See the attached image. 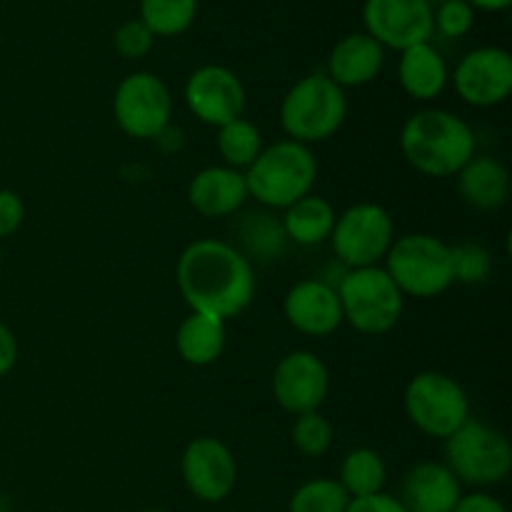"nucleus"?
Instances as JSON below:
<instances>
[{
	"mask_svg": "<svg viewBox=\"0 0 512 512\" xmlns=\"http://www.w3.org/2000/svg\"><path fill=\"white\" fill-rule=\"evenodd\" d=\"M348 110V95L340 85L325 73H310L280 100V128L295 143H323L343 128Z\"/></svg>",
	"mask_w": 512,
	"mask_h": 512,
	"instance_id": "obj_4",
	"label": "nucleus"
},
{
	"mask_svg": "<svg viewBox=\"0 0 512 512\" xmlns=\"http://www.w3.org/2000/svg\"><path fill=\"white\" fill-rule=\"evenodd\" d=\"M335 288L343 308V323L355 333L380 338L403 318L405 295L383 265L345 270Z\"/></svg>",
	"mask_w": 512,
	"mask_h": 512,
	"instance_id": "obj_6",
	"label": "nucleus"
},
{
	"mask_svg": "<svg viewBox=\"0 0 512 512\" xmlns=\"http://www.w3.org/2000/svg\"><path fill=\"white\" fill-rule=\"evenodd\" d=\"M473 10H485V13H500V10L510 8L512 0H468Z\"/></svg>",
	"mask_w": 512,
	"mask_h": 512,
	"instance_id": "obj_37",
	"label": "nucleus"
},
{
	"mask_svg": "<svg viewBox=\"0 0 512 512\" xmlns=\"http://www.w3.org/2000/svg\"><path fill=\"white\" fill-rule=\"evenodd\" d=\"M455 185L460 200L480 213L500 210L510 200V170L493 155L475 153L455 175Z\"/></svg>",
	"mask_w": 512,
	"mask_h": 512,
	"instance_id": "obj_20",
	"label": "nucleus"
},
{
	"mask_svg": "<svg viewBox=\"0 0 512 512\" xmlns=\"http://www.w3.org/2000/svg\"><path fill=\"white\" fill-rule=\"evenodd\" d=\"M138 512H165V510H158V508H145V510H138Z\"/></svg>",
	"mask_w": 512,
	"mask_h": 512,
	"instance_id": "obj_38",
	"label": "nucleus"
},
{
	"mask_svg": "<svg viewBox=\"0 0 512 512\" xmlns=\"http://www.w3.org/2000/svg\"><path fill=\"white\" fill-rule=\"evenodd\" d=\"M18 355V338H15V333L10 330V325H5L3 320H0V378H5V375L18 365Z\"/></svg>",
	"mask_w": 512,
	"mask_h": 512,
	"instance_id": "obj_36",
	"label": "nucleus"
},
{
	"mask_svg": "<svg viewBox=\"0 0 512 512\" xmlns=\"http://www.w3.org/2000/svg\"><path fill=\"white\" fill-rule=\"evenodd\" d=\"M183 98L193 118L215 130L243 118L248 108L243 80L225 65H200L193 70L185 80Z\"/></svg>",
	"mask_w": 512,
	"mask_h": 512,
	"instance_id": "obj_12",
	"label": "nucleus"
},
{
	"mask_svg": "<svg viewBox=\"0 0 512 512\" xmlns=\"http://www.w3.org/2000/svg\"><path fill=\"white\" fill-rule=\"evenodd\" d=\"M395 238L393 213L385 205L363 200L338 213L330 245L345 270H355L383 265Z\"/></svg>",
	"mask_w": 512,
	"mask_h": 512,
	"instance_id": "obj_9",
	"label": "nucleus"
},
{
	"mask_svg": "<svg viewBox=\"0 0 512 512\" xmlns=\"http://www.w3.org/2000/svg\"><path fill=\"white\" fill-rule=\"evenodd\" d=\"M403 408L415 430L438 440H448L473 418L463 385L440 370H423L408 380Z\"/></svg>",
	"mask_w": 512,
	"mask_h": 512,
	"instance_id": "obj_8",
	"label": "nucleus"
},
{
	"mask_svg": "<svg viewBox=\"0 0 512 512\" xmlns=\"http://www.w3.org/2000/svg\"><path fill=\"white\" fill-rule=\"evenodd\" d=\"M350 495L335 478H313L293 490L288 512H345Z\"/></svg>",
	"mask_w": 512,
	"mask_h": 512,
	"instance_id": "obj_28",
	"label": "nucleus"
},
{
	"mask_svg": "<svg viewBox=\"0 0 512 512\" xmlns=\"http://www.w3.org/2000/svg\"><path fill=\"white\" fill-rule=\"evenodd\" d=\"M228 345V323L203 313H188L175 330V350L193 368L218 363Z\"/></svg>",
	"mask_w": 512,
	"mask_h": 512,
	"instance_id": "obj_22",
	"label": "nucleus"
},
{
	"mask_svg": "<svg viewBox=\"0 0 512 512\" xmlns=\"http://www.w3.org/2000/svg\"><path fill=\"white\" fill-rule=\"evenodd\" d=\"M155 35L140 18H130L120 23L113 33V48L120 58L140 60L153 50Z\"/></svg>",
	"mask_w": 512,
	"mask_h": 512,
	"instance_id": "obj_32",
	"label": "nucleus"
},
{
	"mask_svg": "<svg viewBox=\"0 0 512 512\" xmlns=\"http://www.w3.org/2000/svg\"><path fill=\"white\" fill-rule=\"evenodd\" d=\"M463 495V485L438 460H423L403 475L400 505L405 512H453Z\"/></svg>",
	"mask_w": 512,
	"mask_h": 512,
	"instance_id": "obj_18",
	"label": "nucleus"
},
{
	"mask_svg": "<svg viewBox=\"0 0 512 512\" xmlns=\"http://www.w3.org/2000/svg\"><path fill=\"white\" fill-rule=\"evenodd\" d=\"M335 218H338V210L333 208V203L323 195L310 193L283 210L280 225H283L288 243L315 248V245L328 243Z\"/></svg>",
	"mask_w": 512,
	"mask_h": 512,
	"instance_id": "obj_23",
	"label": "nucleus"
},
{
	"mask_svg": "<svg viewBox=\"0 0 512 512\" xmlns=\"http://www.w3.org/2000/svg\"><path fill=\"white\" fill-rule=\"evenodd\" d=\"M215 148H218V155L223 158V165L245 173L255 163V158L263 153V133H260V128L253 120L243 115V118L218 128Z\"/></svg>",
	"mask_w": 512,
	"mask_h": 512,
	"instance_id": "obj_25",
	"label": "nucleus"
},
{
	"mask_svg": "<svg viewBox=\"0 0 512 512\" xmlns=\"http://www.w3.org/2000/svg\"><path fill=\"white\" fill-rule=\"evenodd\" d=\"M198 0H140V20L155 38H175L193 28Z\"/></svg>",
	"mask_w": 512,
	"mask_h": 512,
	"instance_id": "obj_27",
	"label": "nucleus"
},
{
	"mask_svg": "<svg viewBox=\"0 0 512 512\" xmlns=\"http://www.w3.org/2000/svg\"><path fill=\"white\" fill-rule=\"evenodd\" d=\"M248 185L240 170L228 165H208L188 183V203L203 218H233L248 203Z\"/></svg>",
	"mask_w": 512,
	"mask_h": 512,
	"instance_id": "obj_17",
	"label": "nucleus"
},
{
	"mask_svg": "<svg viewBox=\"0 0 512 512\" xmlns=\"http://www.w3.org/2000/svg\"><path fill=\"white\" fill-rule=\"evenodd\" d=\"M398 80L408 98L430 103L448 88L450 68L433 43H420L400 53Z\"/></svg>",
	"mask_w": 512,
	"mask_h": 512,
	"instance_id": "obj_21",
	"label": "nucleus"
},
{
	"mask_svg": "<svg viewBox=\"0 0 512 512\" xmlns=\"http://www.w3.org/2000/svg\"><path fill=\"white\" fill-rule=\"evenodd\" d=\"M175 283L190 313L223 323L243 315L258 290L253 263L238 245L218 238H198L185 245L175 263Z\"/></svg>",
	"mask_w": 512,
	"mask_h": 512,
	"instance_id": "obj_1",
	"label": "nucleus"
},
{
	"mask_svg": "<svg viewBox=\"0 0 512 512\" xmlns=\"http://www.w3.org/2000/svg\"><path fill=\"white\" fill-rule=\"evenodd\" d=\"M475 130L445 108H423L405 120L400 153L425 178H455L475 155Z\"/></svg>",
	"mask_w": 512,
	"mask_h": 512,
	"instance_id": "obj_2",
	"label": "nucleus"
},
{
	"mask_svg": "<svg viewBox=\"0 0 512 512\" xmlns=\"http://www.w3.org/2000/svg\"><path fill=\"white\" fill-rule=\"evenodd\" d=\"M453 512H508V508L488 490H470V493L460 495Z\"/></svg>",
	"mask_w": 512,
	"mask_h": 512,
	"instance_id": "obj_34",
	"label": "nucleus"
},
{
	"mask_svg": "<svg viewBox=\"0 0 512 512\" xmlns=\"http://www.w3.org/2000/svg\"><path fill=\"white\" fill-rule=\"evenodd\" d=\"M340 485L353 498H368V495L385 493L388 483V465L385 458L373 448H353L340 460Z\"/></svg>",
	"mask_w": 512,
	"mask_h": 512,
	"instance_id": "obj_24",
	"label": "nucleus"
},
{
	"mask_svg": "<svg viewBox=\"0 0 512 512\" xmlns=\"http://www.w3.org/2000/svg\"><path fill=\"white\" fill-rule=\"evenodd\" d=\"M453 273L455 283L480 285L493 273V255L480 243L453 245Z\"/></svg>",
	"mask_w": 512,
	"mask_h": 512,
	"instance_id": "obj_30",
	"label": "nucleus"
},
{
	"mask_svg": "<svg viewBox=\"0 0 512 512\" xmlns=\"http://www.w3.org/2000/svg\"><path fill=\"white\" fill-rule=\"evenodd\" d=\"M180 478L200 503H223L238 485V460L228 443L215 435H198L180 455Z\"/></svg>",
	"mask_w": 512,
	"mask_h": 512,
	"instance_id": "obj_11",
	"label": "nucleus"
},
{
	"mask_svg": "<svg viewBox=\"0 0 512 512\" xmlns=\"http://www.w3.org/2000/svg\"><path fill=\"white\" fill-rule=\"evenodd\" d=\"M25 220V203L15 190L0 188V240L13 238Z\"/></svg>",
	"mask_w": 512,
	"mask_h": 512,
	"instance_id": "obj_33",
	"label": "nucleus"
},
{
	"mask_svg": "<svg viewBox=\"0 0 512 512\" xmlns=\"http://www.w3.org/2000/svg\"><path fill=\"white\" fill-rule=\"evenodd\" d=\"M238 235L243 238V248H238L245 258L253 263L255 260H275L280 253H283L285 238L283 225H280V218H275L268 210H258V213H248L240 223Z\"/></svg>",
	"mask_w": 512,
	"mask_h": 512,
	"instance_id": "obj_26",
	"label": "nucleus"
},
{
	"mask_svg": "<svg viewBox=\"0 0 512 512\" xmlns=\"http://www.w3.org/2000/svg\"><path fill=\"white\" fill-rule=\"evenodd\" d=\"M345 512H405L398 498L388 493L368 495V498H353Z\"/></svg>",
	"mask_w": 512,
	"mask_h": 512,
	"instance_id": "obj_35",
	"label": "nucleus"
},
{
	"mask_svg": "<svg viewBox=\"0 0 512 512\" xmlns=\"http://www.w3.org/2000/svg\"><path fill=\"white\" fill-rule=\"evenodd\" d=\"M453 88L473 108H495L512 95V55L498 45H480L460 58Z\"/></svg>",
	"mask_w": 512,
	"mask_h": 512,
	"instance_id": "obj_15",
	"label": "nucleus"
},
{
	"mask_svg": "<svg viewBox=\"0 0 512 512\" xmlns=\"http://www.w3.org/2000/svg\"><path fill=\"white\" fill-rule=\"evenodd\" d=\"M283 315L293 330L308 338H328L343 325L338 288L328 280L308 278L295 283L283 298Z\"/></svg>",
	"mask_w": 512,
	"mask_h": 512,
	"instance_id": "obj_16",
	"label": "nucleus"
},
{
	"mask_svg": "<svg viewBox=\"0 0 512 512\" xmlns=\"http://www.w3.org/2000/svg\"><path fill=\"white\" fill-rule=\"evenodd\" d=\"M248 195L265 210H285L313 193L318 180V158L313 148L295 140L265 145L255 163L245 170Z\"/></svg>",
	"mask_w": 512,
	"mask_h": 512,
	"instance_id": "obj_3",
	"label": "nucleus"
},
{
	"mask_svg": "<svg viewBox=\"0 0 512 512\" xmlns=\"http://www.w3.org/2000/svg\"><path fill=\"white\" fill-rule=\"evenodd\" d=\"M385 68V48L365 30L350 33L333 45L325 75L343 90L370 85Z\"/></svg>",
	"mask_w": 512,
	"mask_h": 512,
	"instance_id": "obj_19",
	"label": "nucleus"
},
{
	"mask_svg": "<svg viewBox=\"0 0 512 512\" xmlns=\"http://www.w3.org/2000/svg\"><path fill=\"white\" fill-rule=\"evenodd\" d=\"M113 118L120 133L133 140H155L173 118V95L160 75L128 73L113 93Z\"/></svg>",
	"mask_w": 512,
	"mask_h": 512,
	"instance_id": "obj_10",
	"label": "nucleus"
},
{
	"mask_svg": "<svg viewBox=\"0 0 512 512\" xmlns=\"http://www.w3.org/2000/svg\"><path fill=\"white\" fill-rule=\"evenodd\" d=\"M363 25L370 38L385 50H403L430 43L433 28V3L430 0H365Z\"/></svg>",
	"mask_w": 512,
	"mask_h": 512,
	"instance_id": "obj_14",
	"label": "nucleus"
},
{
	"mask_svg": "<svg viewBox=\"0 0 512 512\" xmlns=\"http://www.w3.org/2000/svg\"><path fill=\"white\" fill-rule=\"evenodd\" d=\"M290 440H293L295 450L305 458H323L333 448L335 428L323 410H313V413L295 415Z\"/></svg>",
	"mask_w": 512,
	"mask_h": 512,
	"instance_id": "obj_29",
	"label": "nucleus"
},
{
	"mask_svg": "<svg viewBox=\"0 0 512 512\" xmlns=\"http://www.w3.org/2000/svg\"><path fill=\"white\" fill-rule=\"evenodd\" d=\"M383 268L405 298H440L455 285L453 245L433 233L398 235Z\"/></svg>",
	"mask_w": 512,
	"mask_h": 512,
	"instance_id": "obj_5",
	"label": "nucleus"
},
{
	"mask_svg": "<svg viewBox=\"0 0 512 512\" xmlns=\"http://www.w3.org/2000/svg\"><path fill=\"white\" fill-rule=\"evenodd\" d=\"M475 23V10L468 0H440L433 8V28L445 38H465Z\"/></svg>",
	"mask_w": 512,
	"mask_h": 512,
	"instance_id": "obj_31",
	"label": "nucleus"
},
{
	"mask_svg": "<svg viewBox=\"0 0 512 512\" xmlns=\"http://www.w3.org/2000/svg\"><path fill=\"white\" fill-rule=\"evenodd\" d=\"M445 460L460 485L488 490L508 480L512 473V443L503 430L470 418L448 440H443Z\"/></svg>",
	"mask_w": 512,
	"mask_h": 512,
	"instance_id": "obj_7",
	"label": "nucleus"
},
{
	"mask_svg": "<svg viewBox=\"0 0 512 512\" xmlns=\"http://www.w3.org/2000/svg\"><path fill=\"white\" fill-rule=\"evenodd\" d=\"M270 390L275 403L293 418L313 413L323 408L330 395V370L313 350H290L273 368Z\"/></svg>",
	"mask_w": 512,
	"mask_h": 512,
	"instance_id": "obj_13",
	"label": "nucleus"
}]
</instances>
